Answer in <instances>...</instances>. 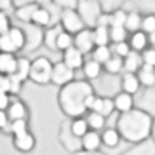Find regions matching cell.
<instances>
[{"instance_id":"cell-1","label":"cell","mask_w":155,"mask_h":155,"mask_svg":"<svg viewBox=\"0 0 155 155\" xmlns=\"http://www.w3.org/2000/svg\"><path fill=\"white\" fill-rule=\"evenodd\" d=\"M115 129L120 134V140L129 145L145 141L153 134V115L133 108L126 113H119Z\"/></svg>"},{"instance_id":"cell-2","label":"cell","mask_w":155,"mask_h":155,"mask_svg":"<svg viewBox=\"0 0 155 155\" xmlns=\"http://www.w3.org/2000/svg\"><path fill=\"white\" fill-rule=\"evenodd\" d=\"M94 94L92 84L87 80L73 78L71 82L64 84L58 91V106L66 119L82 117L85 113V99Z\"/></svg>"},{"instance_id":"cell-3","label":"cell","mask_w":155,"mask_h":155,"mask_svg":"<svg viewBox=\"0 0 155 155\" xmlns=\"http://www.w3.org/2000/svg\"><path fill=\"white\" fill-rule=\"evenodd\" d=\"M51 71H52V61L47 56H37L30 59V73L28 80L37 85L51 84Z\"/></svg>"},{"instance_id":"cell-4","label":"cell","mask_w":155,"mask_h":155,"mask_svg":"<svg viewBox=\"0 0 155 155\" xmlns=\"http://www.w3.org/2000/svg\"><path fill=\"white\" fill-rule=\"evenodd\" d=\"M25 49V35L19 26H11V28L0 35V52H9V54H18Z\"/></svg>"},{"instance_id":"cell-5","label":"cell","mask_w":155,"mask_h":155,"mask_svg":"<svg viewBox=\"0 0 155 155\" xmlns=\"http://www.w3.org/2000/svg\"><path fill=\"white\" fill-rule=\"evenodd\" d=\"M75 11L78 12L85 28H94L96 23H98L99 14L103 12L98 4V0H78Z\"/></svg>"},{"instance_id":"cell-6","label":"cell","mask_w":155,"mask_h":155,"mask_svg":"<svg viewBox=\"0 0 155 155\" xmlns=\"http://www.w3.org/2000/svg\"><path fill=\"white\" fill-rule=\"evenodd\" d=\"M58 25L61 26L63 31L70 33V35H75L80 30H84V23L80 19V16L75 9H63L59 11V16H58Z\"/></svg>"},{"instance_id":"cell-7","label":"cell","mask_w":155,"mask_h":155,"mask_svg":"<svg viewBox=\"0 0 155 155\" xmlns=\"http://www.w3.org/2000/svg\"><path fill=\"white\" fill-rule=\"evenodd\" d=\"M58 141L61 143V147L68 152V153H75L80 150V138L73 136L70 131V120L66 119L59 124V129H58Z\"/></svg>"},{"instance_id":"cell-8","label":"cell","mask_w":155,"mask_h":155,"mask_svg":"<svg viewBox=\"0 0 155 155\" xmlns=\"http://www.w3.org/2000/svg\"><path fill=\"white\" fill-rule=\"evenodd\" d=\"M23 35H25V52H35L42 47V37H44V28L35 26L28 23L26 26H23Z\"/></svg>"},{"instance_id":"cell-9","label":"cell","mask_w":155,"mask_h":155,"mask_svg":"<svg viewBox=\"0 0 155 155\" xmlns=\"http://www.w3.org/2000/svg\"><path fill=\"white\" fill-rule=\"evenodd\" d=\"M94 82H98L96 87L92 85L94 92L98 91V96H106V98H113L117 92L120 91L119 80H115V75H108V73H101V77L96 78Z\"/></svg>"},{"instance_id":"cell-10","label":"cell","mask_w":155,"mask_h":155,"mask_svg":"<svg viewBox=\"0 0 155 155\" xmlns=\"http://www.w3.org/2000/svg\"><path fill=\"white\" fill-rule=\"evenodd\" d=\"M75 78V71L68 68L63 61H56L52 63V71H51V84L63 87L64 84H68Z\"/></svg>"},{"instance_id":"cell-11","label":"cell","mask_w":155,"mask_h":155,"mask_svg":"<svg viewBox=\"0 0 155 155\" xmlns=\"http://www.w3.org/2000/svg\"><path fill=\"white\" fill-rule=\"evenodd\" d=\"M138 98L134 99V108L153 115L155 112V87H141Z\"/></svg>"},{"instance_id":"cell-12","label":"cell","mask_w":155,"mask_h":155,"mask_svg":"<svg viewBox=\"0 0 155 155\" xmlns=\"http://www.w3.org/2000/svg\"><path fill=\"white\" fill-rule=\"evenodd\" d=\"M5 113H7V117H9V122L30 119L28 105H26L19 96H11V103H9V106L5 108Z\"/></svg>"},{"instance_id":"cell-13","label":"cell","mask_w":155,"mask_h":155,"mask_svg":"<svg viewBox=\"0 0 155 155\" xmlns=\"http://www.w3.org/2000/svg\"><path fill=\"white\" fill-rule=\"evenodd\" d=\"M12 147H14L18 152H21V153H30V152H33L35 147H37L35 134L31 133V131H25V133H21V134L12 136Z\"/></svg>"},{"instance_id":"cell-14","label":"cell","mask_w":155,"mask_h":155,"mask_svg":"<svg viewBox=\"0 0 155 155\" xmlns=\"http://www.w3.org/2000/svg\"><path fill=\"white\" fill-rule=\"evenodd\" d=\"M73 47L78 49L82 54H91V51L94 49V42H92V31L91 28H84L78 33L73 35Z\"/></svg>"},{"instance_id":"cell-15","label":"cell","mask_w":155,"mask_h":155,"mask_svg":"<svg viewBox=\"0 0 155 155\" xmlns=\"http://www.w3.org/2000/svg\"><path fill=\"white\" fill-rule=\"evenodd\" d=\"M119 87H120V91L129 94V96H136V94L140 92V89H141L136 73H127V71H122V73H120Z\"/></svg>"},{"instance_id":"cell-16","label":"cell","mask_w":155,"mask_h":155,"mask_svg":"<svg viewBox=\"0 0 155 155\" xmlns=\"http://www.w3.org/2000/svg\"><path fill=\"white\" fill-rule=\"evenodd\" d=\"M119 155H155V141L153 138H148L145 141L134 143L129 148L122 150Z\"/></svg>"},{"instance_id":"cell-17","label":"cell","mask_w":155,"mask_h":155,"mask_svg":"<svg viewBox=\"0 0 155 155\" xmlns=\"http://www.w3.org/2000/svg\"><path fill=\"white\" fill-rule=\"evenodd\" d=\"M61 61H63L68 68H71V70L75 71V70H78V68H82V64H84V61H85V56L78 49L70 47V49H66L63 52V59H61Z\"/></svg>"},{"instance_id":"cell-18","label":"cell","mask_w":155,"mask_h":155,"mask_svg":"<svg viewBox=\"0 0 155 155\" xmlns=\"http://www.w3.org/2000/svg\"><path fill=\"white\" fill-rule=\"evenodd\" d=\"M30 23L35 25V26H40V28H47V26L52 25V12L47 9V5H40L38 4Z\"/></svg>"},{"instance_id":"cell-19","label":"cell","mask_w":155,"mask_h":155,"mask_svg":"<svg viewBox=\"0 0 155 155\" xmlns=\"http://www.w3.org/2000/svg\"><path fill=\"white\" fill-rule=\"evenodd\" d=\"M99 140H101V147L105 148H117L120 145V134L117 133L115 127H105L103 131H99Z\"/></svg>"},{"instance_id":"cell-20","label":"cell","mask_w":155,"mask_h":155,"mask_svg":"<svg viewBox=\"0 0 155 155\" xmlns=\"http://www.w3.org/2000/svg\"><path fill=\"white\" fill-rule=\"evenodd\" d=\"M112 99H113V110L119 113H126L134 108V96H129L122 91H119Z\"/></svg>"},{"instance_id":"cell-21","label":"cell","mask_w":155,"mask_h":155,"mask_svg":"<svg viewBox=\"0 0 155 155\" xmlns=\"http://www.w3.org/2000/svg\"><path fill=\"white\" fill-rule=\"evenodd\" d=\"M37 2H28V4H21V5H16L14 11H12V14H14V18L18 19V21L25 23V25H28L30 21H31V16H33V12H35L37 9Z\"/></svg>"},{"instance_id":"cell-22","label":"cell","mask_w":155,"mask_h":155,"mask_svg":"<svg viewBox=\"0 0 155 155\" xmlns=\"http://www.w3.org/2000/svg\"><path fill=\"white\" fill-rule=\"evenodd\" d=\"M80 70H82V73H84V80H87V82H94L96 78L101 77V73H103V66H101L99 63H96L94 59H85Z\"/></svg>"},{"instance_id":"cell-23","label":"cell","mask_w":155,"mask_h":155,"mask_svg":"<svg viewBox=\"0 0 155 155\" xmlns=\"http://www.w3.org/2000/svg\"><path fill=\"white\" fill-rule=\"evenodd\" d=\"M101 148V140H99V133L98 131H87V133L80 138V150L85 152H94Z\"/></svg>"},{"instance_id":"cell-24","label":"cell","mask_w":155,"mask_h":155,"mask_svg":"<svg viewBox=\"0 0 155 155\" xmlns=\"http://www.w3.org/2000/svg\"><path fill=\"white\" fill-rule=\"evenodd\" d=\"M136 77L140 82L141 87H155V68L153 66H148V64H141L138 71H136Z\"/></svg>"},{"instance_id":"cell-25","label":"cell","mask_w":155,"mask_h":155,"mask_svg":"<svg viewBox=\"0 0 155 155\" xmlns=\"http://www.w3.org/2000/svg\"><path fill=\"white\" fill-rule=\"evenodd\" d=\"M61 31V26L59 25H51L47 28H44V37H42V45L47 47L49 51H56V38Z\"/></svg>"},{"instance_id":"cell-26","label":"cell","mask_w":155,"mask_h":155,"mask_svg":"<svg viewBox=\"0 0 155 155\" xmlns=\"http://www.w3.org/2000/svg\"><path fill=\"white\" fill-rule=\"evenodd\" d=\"M127 44H129L131 51L141 52L143 49H147L148 45H150V40H148V35H145L143 31H134V33H131V37L127 38Z\"/></svg>"},{"instance_id":"cell-27","label":"cell","mask_w":155,"mask_h":155,"mask_svg":"<svg viewBox=\"0 0 155 155\" xmlns=\"http://www.w3.org/2000/svg\"><path fill=\"white\" fill-rule=\"evenodd\" d=\"M16 61H18L16 54L0 52V75H12L16 70Z\"/></svg>"},{"instance_id":"cell-28","label":"cell","mask_w":155,"mask_h":155,"mask_svg":"<svg viewBox=\"0 0 155 155\" xmlns=\"http://www.w3.org/2000/svg\"><path fill=\"white\" fill-rule=\"evenodd\" d=\"M84 119L87 122V127L91 129V131H103L106 127V119L103 115H99L96 112H85L84 113Z\"/></svg>"},{"instance_id":"cell-29","label":"cell","mask_w":155,"mask_h":155,"mask_svg":"<svg viewBox=\"0 0 155 155\" xmlns=\"http://www.w3.org/2000/svg\"><path fill=\"white\" fill-rule=\"evenodd\" d=\"M28 73H30V59L26 56H18V61H16V70L14 75L18 80H21L23 84L28 80Z\"/></svg>"},{"instance_id":"cell-30","label":"cell","mask_w":155,"mask_h":155,"mask_svg":"<svg viewBox=\"0 0 155 155\" xmlns=\"http://www.w3.org/2000/svg\"><path fill=\"white\" fill-rule=\"evenodd\" d=\"M124 71V64H122V58L115 56V54H112V56L108 58V61H106L105 64H103V73H108V75H120Z\"/></svg>"},{"instance_id":"cell-31","label":"cell","mask_w":155,"mask_h":155,"mask_svg":"<svg viewBox=\"0 0 155 155\" xmlns=\"http://www.w3.org/2000/svg\"><path fill=\"white\" fill-rule=\"evenodd\" d=\"M122 64H124V71H127V73H136L138 68L141 66L140 52L131 51L129 54H126V58H122Z\"/></svg>"},{"instance_id":"cell-32","label":"cell","mask_w":155,"mask_h":155,"mask_svg":"<svg viewBox=\"0 0 155 155\" xmlns=\"http://www.w3.org/2000/svg\"><path fill=\"white\" fill-rule=\"evenodd\" d=\"M141 12L140 11H127L126 16V23H124V28L127 33H134V31H140V25H141Z\"/></svg>"},{"instance_id":"cell-33","label":"cell","mask_w":155,"mask_h":155,"mask_svg":"<svg viewBox=\"0 0 155 155\" xmlns=\"http://www.w3.org/2000/svg\"><path fill=\"white\" fill-rule=\"evenodd\" d=\"M92 31V42L94 47L98 45H110V35H108V26H94Z\"/></svg>"},{"instance_id":"cell-34","label":"cell","mask_w":155,"mask_h":155,"mask_svg":"<svg viewBox=\"0 0 155 155\" xmlns=\"http://www.w3.org/2000/svg\"><path fill=\"white\" fill-rule=\"evenodd\" d=\"M70 120V131L73 136H77V138H82L87 131H89V127H87V122H85L84 115L82 117H75V119H68Z\"/></svg>"},{"instance_id":"cell-35","label":"cell","mask_w":155,"mask_h":155,"mask_svg":"<svg viewBox=\"0 0 155 155\" xmlns=\"http://www.w3.org/2000/svg\"><path fill=\"white\" fill-rule=\"evenodd\" d=\"M112 56V51H110V45H98L91 51V59H94L96 63H99L101 66L108 61V58Z\"/></svg>"},{"instance_id":"cell-36","label":"cell","mask_w":155,"mask_h":155,"mask_svg":"<svg viewBox=\"0 0 155 155\" xmlns=\"http://www.w3.org/2000/svg\"><path fill=\"white\" fill-rule=\"evenodd\" d=\"M70 47H73V35H70V33H66V31L61 30L58 38H56V51L64 52V51L70 49Z\"/></svg>"},{"instance_id":"cell-37","label":"cell","mask_w":155,"mask_h":155,"mask_svg":"<svg viewBox=\"0 0 155 155\" xmlns=\"http://www.w3.org/2000/svg\"><path fill=\"white\" fill-rule=\"evenodd\" d=\"M108 35H110V44H117V42H126L129 33L126 31L124 26H110Z\"/></svg>"},{"instance_id":"cell-38","label":"cell","mask_w":155,"mask_h":155,"mask_svg":"<svg viewBox=\"0 0 155 155\" xmlns=\"http://www.w3.org/2000/svg\"><path fill=\"white\" fill-rule=\"evenodd\" d=\"M140 31H143L145 35H153L155 33V16L153 14H143L141 16Z\"/></svg>"},{"instance_id":"cell-39","label":"cell","mask_w":155,"mask_h":155,"mask_svg":"<svg viewBox=\"0 0 155 155\" xmlns=\"http://www.w3.org/2000/svg\"><path fill=\"white\" fill-rule=\"evenodd\" d=\"M127 12L124 9H117L113 12H108V28L110 26H124Z\"/></svg>"},{"instance_id":"cell-40","label":"cell","mask_w":155,"mask_h":155,"mask_svg":"<svg viewBox=\"0 0 155 155\" xmlns=\"http://www.w3.org/2000/svg\"><path fill=\"white\" fill-rule=\"evenodd\" d=\"M25 131H30V119H23V120H12L9 124V134L16 136V134H21Z\"/></svg>"},{"instance_id":"cell-41","label":"cell","mask_w":155,"mask_h":155,"mask_svg":"<svg viewBox=\"0 0 155 155\" xmlns=\"http://www.w3.org/2000/svg\"><path fill=\"white\" fill-rule=\"evenodd\" d=\"M98 4L103 12H113L117 9H122L126 0H98Z\"/></svg>"},{"instance_id":"cell-42","label":"cell","mask_w":155,"mask_h":155,"mask_svg":"<svg viewBox=\"0 0 155 155\" xmlns=\"http://www.w3.org/2000/svg\"><path fill=\"white\" fill-rule=\"evenodd\" d=\"M110 51H112V54L119 58H126V54L131 52V47H129V44L126 42H117V44H110Z\"/></svg>"},{"instance_id":"cell-43","label":"cell","mask_w":155,"mask_h":155,"mask_svg":"<svg viewBox=\"0 0 155 155\" xmlns=\"http://www.w3.org/2000/svg\"><path fill=\"white\" fill-rule=\"evenodd\" d=\"M141 56V64H148V66H155V47L148 45L147 49L140 52Z\"/></svg>"},{"instance_id":"cell-44","label":"cell","mask_w":155,"mask_h":155,"mask_svg":"<svg viewBox=\"0 0 155 155\" xmlns=\"http://www.w3.org/2000/svg\"><path fill=\"white\" fill-rule=\"evenodd\" d=\"M21 89H23L21 80H18L14 75H9V94H11V96H19Z\"/></svg>"},{"instance_id":"cell-45","label":"cell","mask_w":155,"mask_h":155,"mask_svg":"<svg viewBox=\"0 0 155 155\" xmlns=\"http://www.w3.org/2000/svg\"><path fill=\"white\" fill-rule=\"evenodd\" d=\"M113 112H115V110H113V99L103 96V105H101V113H99V115H103L105 119H108Z\"/></svg>"},{"instance_id":"cell-46","label":"cell","mask_w":155,"mask_h":155,"mask_svg":"<svg viewBox=\"0 0 155 155\" xmlns=\"http://www.w3.org/2000/svg\"><path fill=\"white\" fill-rule=\"evenodd\" d=\"M11 26H12L11 16H9L7 12H0V35H2V33H5Z\"/></svg>"},{"instance_id":"cell-47","label":"cell","mask_w":155,"mask_h":155,"mask_svg":"<svg viewBox=\"0 0 155 155\" xmlns=\"http://www.w3.org/2000/svg\"><path fill=\"white\" fill-rule=\"evenodd\" d=\"M77 2L78 0H52V4L59 11H63V9H75L77 7Z\"/></svg>"},{"instance_id":"cell-48","label":"cell","mask_w":155,"mask_h":155,"mask_svg":"<svg viewBox=\"0 0 155 155\" xmlns=\"http://www.w3.org/2000/svg\"><path fill=\"white\" fill-rule=\"evenodd\" d=\"M9 117L7 113H5V110H0V131L2 133H9Z\"/></svg>"},{"instance_id":"cell-49","label":"cell","mask_w":155,"mask_h":155,"mask_svg":"<svg viewBox=\"0 0 155 155\" xmlns=\"http://www.w3.org/2000/svg\"><path fill=\"white\" fill-rule=\"evenodd\" d=\"M14 11V2L12 0H0V12H12Z\"/></svg>"},{"instance_id":"cell-50","label":"cell","mask_w":155,"mask_h":155,"mask_svg":"<svg viewBox=\"0 0 155 155\" xmlns=\"http://www.w3.org/2000/svg\"><path fill=\"white\" fill-rule=\"evenodd\" d=\"M11 103V94L7 92H0V110H5Z\"/></svg>"},{"instance_id":"cell-51","label":"cell","mask_w":155,"mask_h":155,"mask_svg":"<svg viewBox=\"0 0 155 155\" xmlns=\"http://www.w3.org/2000/svg\"><path fill=\"white\" fill-rule=\"evenodd\" d=\"M0 92L9 94V75H0Z\"/></svg>"},{"instance_id":"cell-52","label":"cell","mask_w":155,"mask_h":155,"mask_svg":"<svg viewBox=\"0 0 155 155\" xmlns=\"http://www.w3.org/2000/svg\"><path fill=\"white\" fill-rule=\"evenodd\" d=\"M71 155H106L105 152H101V150H94V152H85V150H78V152H75V153Z\"/></svg>"},{"instance_id":"cell-53","label":"cell","mask_w":155,"mask_h":155,"mask_svg":"<svg viewBox=\"0 0 155 155\" xmlns=\"http://www.w3.org/2000/svg\"><path fill=\"white\" fill-rule=\"evenodd\" d=\"M37 4H40V5H47V4H52V0H35Z\"/></svg>"}]
</instances>
